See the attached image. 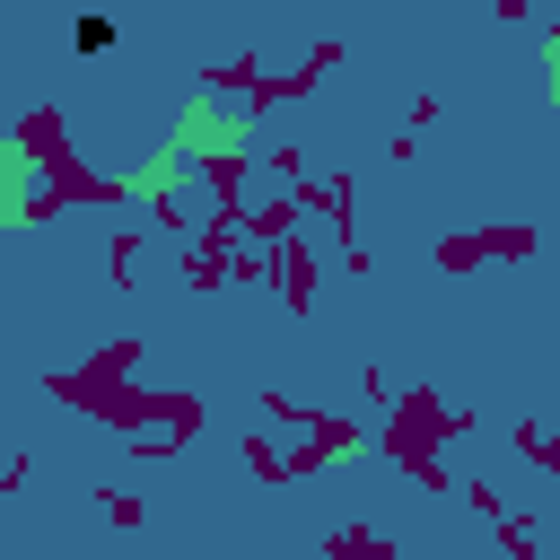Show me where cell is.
<instances>
[{
  "instance_id": "6da1fadb",
  "label": "cell",
  "mask_w": 560,
  "mask_h": 560,
  "mask_svg": "<svg viewBox=\"0 0 560 560\" xmlns=\"http://www.w3.org/2000/svg\"><path fill=\"white\" fill-rule=\"evenodd\" d=\"M70 44H79L88 61H105V52H114V26H105V18H79V26H70Z\"/></svg>"
}]
</instances>
